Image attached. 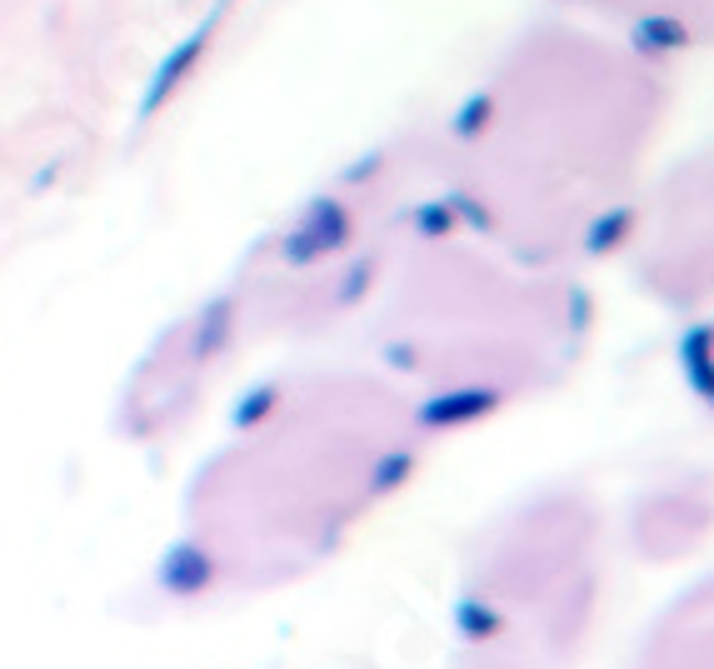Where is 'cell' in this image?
Returning <instances> with one entry per match:
<instances>
[{
    "mask_svg": "<svg viewBox=\"0 0 714 669\" xmlns=\"http://www.w3.org/2000/svg\"><path fill=\"white\" fill-rule=\"evenodd\" d=\"M635 669H714V580L680 600V610L649 635V649H639Z\"/></svg>",
    "mask_w": 714,
    "mask_h": 669,
    "instance_id": "2",
    "label": "cell"
},
{
    "mask_svg": "<svg viewBox=\"0 0 714 669\" xmlns=\"http://www.w3.org/2000/svg\"><path fill=\"white\" fill-rule=\"evenodd\" d=\"M595 564H525V555L480 564L470 600V655L480 669H560L580 649L595 610Z\"/></svg>",
    "mask_w": 714,
    "mask_h": 669,
    "instance_id": "1",
    "label": "cell"
}]
</instances>
